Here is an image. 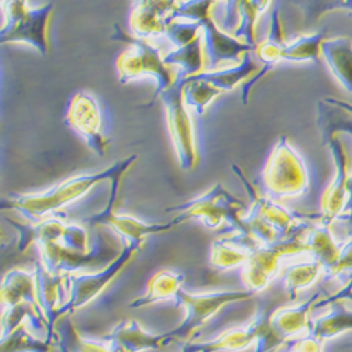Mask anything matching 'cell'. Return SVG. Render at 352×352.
<instances>
[{
  "label": "cell",
  "instance_id": "6da1fadb",
  "mask_svg": "<svg viewBox=\"0 0 352 352\" xmlns=\"http://www.w3.org/2000/svg\"><path fill=\"white\" fill-rule=\"evenodd\" d=\"M8 221L19 232V251L37 245L43 267L52 275L78 274L113 256V248L103 234L96 232L91 240L89 227L83 223H69L63 217L27 224Z\"/></svg>",
  "mask_w": 352,
  "mask_h": 352
},
{
  "label": "cell",
  "instance_id": "7a4b0ae2",
  "mask_svg": "<svg viewBox=\"0 0 352 352\" xmlns=\"http://www.w3.org/2000/svg\"><path fill=\"white\" fill-rule=\"evenodd\" d=\"M135 161L137 155H130L102 172L74 176L40 193H12L2 200V209L19 212L27 223L64 217L61 213L69 204L80 200L100 182L111 181L116 176L124 175Z\"/></svg>",
  "mask_w": 352,
  "mask_h": 352
},
{
  "label": "cell",
  "instance_id": "3957f363",
  "mask_svg": "<svg viewBox=\"0 0 352 352\" xmlns=\"http://www.w3.org/2000/svg\"><path fill=\"white\" fill-rule=\"evenodd\" d=\"M236 173L251 197V208L243 214L241 221L245 234L259 245L267 247L283 241L295 234L307 232L321 219V214H302L285 209L279 201L259 195L258 190L245 179L237 165H232Z\"/></svg>",
  "mask_w": 352,
  "mask_h": 352
},
{
  "label": "cell",
  "instance_id": "277c9868",
  "mask_svg": "<svg viewBox=\"0 0 352 352\" xmlns=\"http://www.w3.org/2000/svg\"><path fill=\"white\" fill-rule=\"evenodd\" d=\"M113 30L114 33L110 40L129 44V48L124 50L116 60L119 82L122 85H127L137 79L153 78L157 83V89L150 103L145 106L150 107L157 98L172 87L176 78H178V72H175L173 68L165 64L160 48L153 45L150 41L130 36L129 33L123 32V28L119 24H114Z\"/></svg>",
  "mask_w": 352,
  "mask_h": 352
},
{
  "label": "cell",
  "instance_id": "5b68a950",
  "mask_svg": "<svg viewBox=\"0 0 352 352\" xmlns=\"http://www.w3.org/2000/svg\"><path fill=\"white\" fill-rule=\"evenodd\" d=\"M311 185L310 169L303 157L282 137L263 166L259 178V190L275 201L296 199L306 195Z\"/></svg>",
  "mask_w": 352,
  "mask_h": 352
},
{
  "label": "cell",
  "instance_id": "8992f818",
  "mask_svg": "<svg viewBox=\"0 0 352 352\" xmlns=\"http://www.w3.org/2000/svg\"><path fill=\"white\" fill-rule=\"evenodd\" d=\"M166 212L178 213L172 220L175 226L188 220H199L210 230L223 228L231 234H245L241 217L243 212H247V204L231 195L221 184L181 206L168 208Z\"/></svg>",
  "mask_w": 352,
  "mask_h": 352
},
{
  "label": "cell",
  "instance_id": "52a82bcc",
  "mask_svg": "<svg viewBox=\"0 0 352 352\" xmlns=\"http://www.w3.org/2000/svg\"><path fill=\"white\" fill-rule=\"evenodd\" d=\"M3 23L0 28V43H21L34 47L41 55L48 52V24L54 9L50 2L30 9L27 2H2Z\"/></svg>",
  "mask_w": 352,
  "mask_h": 352
},
{
  "label": "cell",
  "instance_id": "ba28073f",
  "mask_svg": "<svg viewBox=\"0 0 352 352\" xmlns=\"http://www.w3.org/2000/svg\"><path fill=\"white\" fill-rule=\"evenodd\" d=\"M254 293L248 290H221V292H210V293H188L181 289L176 293L175 302L185 309V318L181 324L165 333L166 344L176 340H188L197 330H200L206 322L214 317L224 306L251 299Z\"/></svg>",
  "mask_w": 352,
  "mask_h": 352
},
{
  "label": "cell",
  "instance_id": "9c48e42d",
  "mask_svg": "<svg viewBox=\"0 0 352 352\" xmlns=\"http://www.w3.org/2000/svg\"><path fill=\"white\" fill-rule=\"evenodd\" d=\"M184 85L185 79L178 76L160 98L166 111L168 130L178 162L182 169L192 170L197 166L199 154L192 117L184 100Z\"/></svg>",
  "mask_w": 352,
  "mask_h": 352
},
{
  "label": "cell",
  "instance_id": "30bf717a",
  "mask_svg": "<svg viewBox=\"0 0 352 352\" xmlns=\"http://www.w3.org/2000/svg\"><path fill=\"white\" fill-rule=\"evenodd\" d=\"M142 244L124 245L123 251L117 255L107 267L89 274H69L65 275V287L68 292V300L58 313V318L79 310L99 298L104 289L113 282V279L120 274L127 265L129 261L141 250Z\"/></svg>",
  "mask_w": 352,
  "mask_h": 352
},
{
  "label": "cell",
  "instance_id": "8fae6325",
  "mask_svg": "<svg viewBox=\"0 0 352 352\" xmlns=\"http://www.w3.org/2000/svg\"><path fill=\"white\" fill-rule=\"evenodd\" d=\"M307 232L295 234L283 241L259 247L247 261L243 271V280L251 293L265 290L282 270V261L289 256L306 254L305 237Z\"/></svg>",
  "mask_w": 352,
  "mask_h": 352
},
{
  "label": "cell",
  "instance_id": "7c38bea8",
  "mask_svg": "<svg viewBox=\"0 0 352 352\" xmlns=\"http://www.w3.org/2000/svg\"><path fill=\"white\" fill-rule=\"evenodd\" d=\"M123 176L124 175H119L110 181V196H109L106 208L96 214L83 219L82 223L87 227H109L116 236H119L122 239L123 245L144 244V240L148 236L170 230L175 226L173 221L162 223V224H151V223H144L135 219L134 216L119 214L114 212L116 197H117V192H119V186Z\"/></svg>",
  "mask_w": 352,
  "mask_h": 352
},
{
  "label": "cell",
  "instance_id": "4fadbf2b",
  "mask_svg": "<svg viewBox=\"0 0 352 352\" xmlns=\"http://www.w3.org/2000/svg\"><path fill=\"white\" fill-rule=\"evenodd\" d=\"M65 124L72 129L98 157H103L110 145L104 131V116L98 99L89 92L75 94L67 107Z\"/></svg>",
  "mask_w": 352,
  "mask_h": 352
},
{
  "label": "cell",
  "instance_id": "5bb4252c",
  "mask_svg": "<svg viewBox=\"0 0 352 352\" xmlns=\"http://www.w3.org/2000/svg\"><path fill=\"white\" fill-rule=\"evenodd\" d=\"M204 52V69L217 71L226 63L240 64L244 54L255 51V47L244 44L224 33L214 19L208 17L200 21Z\"/></svg>",
  "mask_w": 352,
  "mask_h": 352
},
{
  "label": "cell",
  "instance_id": "9a60e30c",
  "mask_svg": "<svg viewBox=\"0 0 352 352\" xmlns=\"http://www.w3.org/2000/svg\"><path fill=\"white\" fill-rule=\"evenodd\" d=\"M324 145H327L331 151L334 165H336V175H334L333 182L330 184V186L327 188V190L324 192L321 199L320 223L333 226L341 219L346 208L348 181H349L351 173L348 170L346 154L344 151V146L340 138L333 137Z\"/></svg>",
  "mask_w": 352,
  "mask_h": 352
},
{
  "label": "cell",
  "instance_id": "2e32d148",
  "mask_svg": "<svg viewBox=\"0 0 352 352\" xmlns=\"http://www.w3.org/2000/svg\"><path fill=\"white\" fill-rule=\"evenodd\" d=\"M34 278L37 302L48 326L45 340L52 342V340H55L54 327L58 320V313L68 300L65 275H52L41 265V262H38L34 270Z\"/></svg>",
  "mask_w": 352,
  "mask_h": 352
},
{
  "label": "cell",
  "instance_id": "e0dca14e",
  "mask_svg": "<svg viewBox=\"0 0 352 352\" xmlns=\"http://www.w3.org/2000/svg\"><path fill=\"white\" fill-rule=\"evenodd\" d=\"M176 2H135L130 25L134 36L141 40H154L165 36Z\"/></svg>",
  "mask_w": 352,
  "mask_h": 352
},
{
  "label": "cell",
  "instance_id": "ac0fdd59",
  "mask_svg": "<svg viewBox=\"0 0 352 352\" xmlns=\"http://www.w3.org/2000/svg\"><path fill=\"white\" fill-rule=\"evenodd\" d=\"M285 48H286V43L283 41L279 12H278V9H274V12L271 14L270 32H268L267 37L263 38L259 44H256V47H255V55H256L258 63L261 65V71L254 78H251L250 80H247L245 83L241 85V99H243L244 104H247V102H248L252 86L263 75H267L272 68H275L282 61V55H283Z\"/></svg>",
  "mask_w": 352,
  "mask_h": 352
},
{
  "label": "cell",
  "instance_id": "d6986e66",
  "mask_svg": "<svg viewBox=\"0 0 352 352\" xmlns=\"http://www.w3.org/2000/svg\"><path fill=\"white\" fill-rule=\"evenodd\" d=\"M102 340L110 348L123 352H140L145 349L158 351L162 345H166L164 334L155 336L145 331L135 320L122 321Z\"/></svg>",
  "mask_w": 352,
  "mask_h": 352
},
{
  "label": "cell",
  "instance_id": "ffe728a7",
  "mask_svg": "<svg viewBox=\"0 0 352 352\" xmlns=\"http://www.w3.org/2000/svg\"><path fill=\"white\" fill-rule=\"evenodd\" d=\"M259 245L248 234H231L221 237L212 244L210 263L217 271H228L245 265L250 256Z\"/></svg>",
  "mask_w": 352,
  "mask_h": 352
},
{
  "label": "cell",
  "instance_id": "44dd1931",
  "mask_svg": "<svg viewBox=\"0 0 352 352\" xmlns=\"http://www.w3.org/2000/svg\"><path fill=\"white\" fill-rule=\"evenodd\" d=\"M322 290H318L314 295H311L305 303L293 307H285L276 310L272 317L271 322L276 334L285 341L295 340L302 333H309L311 326V317L310 311L314 309V305L321 299Z\"/></svg>",
  "mask_w": 352,
  "mask_h": 352
},
{
  "label": "cell",
  "instance_id": "7402d4cb",
  "mask_svg": "<svg viewBox=\"0 0 352 352\" xmlns=\"http://www.w3.org/2000/svg\"><path fill=\"white\" fill-rule=\"evenodd\" d=\"M320 54L337 82L352 95V40L349 37L324 40L321 43Z\"/></svg>",
  "mask_w": 352,
  "mask_h": 352
},
{
  "label": "cell",
  "instance_id": "603a6c76",
  "mask_svg": "<svg viewBox=\"0 0 352 352\" xmlns=\"http://www.w3.org/2000/svg\"><path fill=\"white\" fill-rule=\"evenodd\" d=\"M306 248L311 259L321 263L324 274H327L338 259L342 241H338L331 231V226L316 223L305 237Z\"/></svg>",
  "mask_w": 352,
  "mask_h": 352
},
{
  "label": "cell",
  "instance_id": "cb8c5ba5",
  "mask_svg": "<svg viewBox=\"0 0 352 352\" xmlns=\"http://www.w3.org/2000/svg\"><path fill=\"white\" fill-rule=\"evenodd\" d=\"M21 303L32 305L41 311L36 295L34 272L13 270L5 275L2 282V309Z\"/></svg>",
  "mask_w": 352,
  "mask_h": 352
},
{
  "label": "cell",
  "instance_id": "d4e9b609",
  "mask_svg": "<svg viewBox=\"0 0 352 352\" xmlns=\"http://www.w3.org/2000/svg\"><path fill=\"white\" fill-rule=\"evenodd\" d=\"M185 282V275L173 271H160L157 272L146 285L145 295L134 300L130 307L138 309L144 306H150L158 302L169 300L176 298V293L182 289Z\"/></svg>",
  "mask_w": 352,
  "mask_h": 352
},
{
  "label": "cell",
  "instance_id": "484cf974",
  "mask_svg": "<svg viewBox=\"0 0 352 352\" xmlns=\"http://www.w3.org/2000/svg\"><path fill=\"white\" fill-rule=\"evenodd\" d=\"M275 311L276 306L274 300H263L258 306L254 318L248 322L255 338V352H271L286 344L272 327L271 317Z\"/></svg>",
  "mask_w": 352,
  "mask_h": 352
},
{
  "label": "cell",
  "instance_id": "4316f807",
  "mask_svg": "<svg viewBox=\"0 0 352 352\" xmlns=\"http://www.w3.org/2000/svg\"><path fill=\"white\" fill-rule=\"evenodd\" d=\"M351 330L352 309H348L342 302H336L330 305V310L324 316L311 320L309 334L324 342Z\"/></svg>",
  "mask_w": 352,
  "mask_h": 352
},
{
  "label": "cell",
  "instance_id": "83f0119b",
  "mask_svg": "<svg viewBox=\"0 0 352 352\" xmlns=\"http://www.w3.org/2000/svg\"><path fill=\"white\" fill-rule=\"evenodd\" d=\"M255 71L258 72L261 71L259 63H255L251 52H247L244 54L241 63L237 65L217 69V71H204L196 76L209 82L210 85L217 87L220 92L226 94L232 91L234 87L240 85L244 79H248Z\"/></svg>",
  "mask_w": 352,
  "mask_h": 352
},
{
  "label": "cell",
  "instance_id": "f1b7e54d",
  "mask_svg": "<svg viewBox=\"0 0 352 352\" xmlns=\"http://www.w3.org/2000/svg\"><path fill=\"white\" fill-rule=\"evenodd\" d=\"M164 61L170 68H179L178 76L184 79L204 72V52L201 34L192 43L166 54L164 56Z\"/></svg>",
  "mask_w": 352,
  "mask_h": 352
},
{
  "label": "cell",
  "instance_id": "f546056e",
  "mask_svg": "<svg viewBox=\"0 0 352 352\" xmlns=\"http://www.w3.org/2000/svg\"><path fill=\"white\" fill-rule=\"evenodd\" d=\"M254 342H255L254 334L247 324L245 327H241V329L228 330L213 341L188 342L186 345H184L182 352H219V351L239 352V351L247 349Z\"/></svg>",
  "mask_w": 352,
  "mask_h": 352
},
{
  "label": "cell",
  "instance_id": "4dcf8cb0",
  "mask_svg": "<svg viewBox=\"0 0 352 352\" xmlns=\"http://www.w3.org/2000/svg\"><path fill=\"white\" fill-rule=\"evenodd\" d=\"M321 272H324V270H322L321 263L314 259L298 262L286 267L282 274L283 292L290 300H295L298 293L311 286Z\"/></svg>",
  "mask_w": 352,
  "mask_h": 352
},
{
  "label": "cell",
  "instance_id": "1f68e13d",
  "mask_svg": "<svg viewBox=\"0 0 352 352\" xmlns=\"http://www.w3.org/2000/svg\"><path fill=\"white\" fill-rule=\"evenodd\" d=\"M272 6L271 2H237L239 24L231 34L239 41L256 47L255 27L261 16Z\"/></svg>",
  "mask_w": 352,
  "mask_h": 352
},
{
  "label": "cell",
  "instance_id": "d6a6232c",
  "mask_svg": "<svg viewBox=\"0 0 352 352\" xmlns=\"http://www.w3.org/2000/svg\"><path fill=\"white\" fill-rule=\"evenodd\" d=\"M223 92H220L217 87L210 85L209 82L203 80L197 76H192L185 79L184 85V100L188 109L195 110L199 116L204 114L210 104L220 96Z\"/></svg>",
  "mask_w": 352,
  "mask_h": 352
},
{
  "label": "cell",
  "instance_id": "836d02e7",
  "mask_svg": "<svg viewBox=\"0 0 352 352\" xmlns=\"http://www.w3.org/2000/svg\"><path fill=\"white\" fill-rule=\"evenodd\" d=\"M63 352H123L110 348L107 344L83 338L76 329L67 320L56 331V341L54 342Z\"/></svg>",
  "mask_w": 352,
  "mask_h": 352
},
{
  "label": "cell",
  "instance_id": "e575fe53",
  "mask_svg": "<svg viewBox=\"0 0 352 352\" xmlns=\"http://www.w3.org/2000/svg\"><path fill=\"white\" fill-rule=\"evenodd\" d=\"M326 32H317L311 34H300L292 43L286 44L282 55V61L289 63H317L321 43L324 41Z\"/></svg>",
  "mask_w": 352,
  "mask_h": 352
},
{
  "label": "cell",
  "instance_id": "d590c367",
  "mask_svg": "<svg viewBox=\"0 0 352 352\" xmlns=\"http://www.w3.org/2000/svg\"><path fill=\"white\" fill-rule=\"evenodd\" d=\"M52 342L41 341L28 331L25 324L2 337V352H50Z\"/></svg>",
  "mask_w": 352,
  "mask_h": 352
},
{
  "label": "cell",
  "instance_id": "8d00e7d4",
  "mask_svg": "<svg viewBox=\"0 0 352 352\" xmlns=\"http://www.w3.org/2000/svg\"><path fill=\"white\" fill-rule=\"evenodd\" d=\"M201 34V24L188 20H173L168 24L165 37L176 48H181Z\"/></svg>",
  "mask_w": 352,
  "mask_h": 352
},
{
  "label": "cell",
  "instance_id": "74e56055",
  "mask_svg": "<svg viewBox=\"0 0 352 352\" xmlns=\"http://www.w3.org/2000/svg\"><path fill=\"white\" fill-rule=\"evenodd\" d=\"M326 278L337 279L344 285L352 278V230H348V236L342 241L338 259L334 267L326 274Z\"/></svg>",
  "mask_w": 352,
  "mask_h": 352
},
{
  "label": "cell",
  "instance_id": "f35d334b",
  "mask_svg": "<svg viewBox=\"0 0 352 352\" xmlns=\"http://www.w3.org/2000/svg\"><path fill=\"white\" fill-rule=\"evenodd\" d=\"M214 5V2H176L170 14V21L188 20L200 23L201 20L210 17V12Z\"/></svg>",
  "mask_w": 352,
  "mask_h": 352
},
{
  "label": "cell",
  "instance_id": "ab89813d",
  "mask_svg": "<svg viewBox=\"0 0 352 352\" xmlns=\"http://www.w3.org/2000/svg\"><path fill=\"white\" fill-rule=\"evenodd\" d=\"M286 345L287 352H322V341L309 333L305 337L287 341Z\"/></svg>",
  "mask_w": 352,
  "mask_h": 352
},
{
  "label": "cell",
  "instance_id": "60d3db41",
  "mask_svg": "<svg viewBox=\"0 0 352 352\" xmlns=\"http://www.w3.org/2000/svg\"><path fill=\"white\" fill-rule=\"evenodd\" d=\"M344 300H349L352 303V278L349 279L348 283H345L342 286V289H340L337 293H334V295H330V296H326V298L320 299L314 305V309L330 306V305H333L336 302H344Z\"/></svg>",
  "mask_w": 352,
  "mask_h": 352
},
{
  "label": "cell",
  "instance_id": "b9f144b4",
  "mask_svg": "<svg viewBox=\"0 0 352 352\" xmlns=\"http://www.w3.org/2000/svg\"><path fill=\"white\" fill-rule=\"evenodd\" d=\"M324 100L327 103H330V104H333V106H336V107H338V109H341V110H344V111H346V113H349L352 116V103L344 102V100H338V99H334V98H327Z\"/></svg>",
  "mask_w": 352,
  "mask_h": 352
},
{
  "label": "cell",
  "instance_id": "7bdbcfd3",
  "mask_svg": "<svg viewBox=\"0 0 352 352\" xmlns=\"http://www.w3.org/2000/svg\"><path fill=\"white\" fill-rule=\"evenodd\" d=\"M351 16H352V13H351Z\"/></svg>",
  "mask_w": 352,
  "mask_h": 352
}]
</instances>
